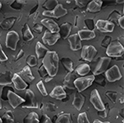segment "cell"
Returning a JSON list of instances; mask_svg holds the SVG:
<instances>
[{"mask_svg":"<svg viewBox=\"0 0 124 123\" xmlns=\"http://www.w3.org/2000/svg\"><path fill=\"white\" fill-rule=\"evenodd\" d=\"M59 57L56 52L48 51L42 59V65L46 70L48 75L51 77L57 74L59 69Z\"/></svg>","mask_w":124,"mask_h":123,"instance_id":"obj_1","label":"cell"},{"mask_svg":"<svg viewBox=\"0 0 124 123\" xmlns=\"http://www.w3.org/2000/svg\"><path fill=\"white\" fill-rule=\"evenodd\" d=\"M95 79V76L90 75L82 76V77H78L74 82V86L75 88H76L79 92H81L85 91L86 88L90 86L93 84V81Z\"/></svg>","mask_w":124,"mask_h":123,"instance_id":"obj_2","label":"cell"},{"mask_svg":"<svg viewBox=\"0 0 124 123\" xmlns=\"http://www.w3.org/2000/svg\"><path fill=\"white\" fill-rule=\"evenodd\" d=\"M124 52V48L118 41H113L109 43L106 50V54L108 57H122Z\"/></svg>","mask_w":124,"mask_h":123,"instance_id":"obj_3","label":"cell"},{"mask_svg":"<svg viewBox=\"0 0 124 123\" xmlns=\"http://www.w3.org/2000/svg\"><path fill=\"white\" fill-rule=\"evenodd\" d=\"M20 38L18 33L16 31H9L6 35L5 44L8 48H10L13 51H15L17 48V43L19 42Z\"/></svg>","mask_w":124,"mask_h":123,"instance_id":"obj_4","label":"cell"},{"mask_svg":"<svg viewBox=\"0 0 124 123\" xmlns=\"http://www.w3.org/2000/svg\"><path fill=\"white\" fill-rule=\"evenodd\" d=\"M67 14V9L62 6L61 3H58L56 7L52 11H44L42 13L43 16H46L48 19L50 18H55V19H60V18L63 17V16Z\"/></svg>","mask_w":124,"mask_h":123,"instance_id":"obj_5","label":"cell"},{"mask_svg":"<svg viewBox=\"0 0 124 123\" xmlns=\"http://www.w3.org/2000/svg\"><path fill=\"white\" fill-rule=\"evenodd\" d=\"M89 100H90V102L93 106V107L97 111L101 112V111L105 110V106H104V104H103V101H102V98H101L100 95H99V91L97 89H93L91 92Z\"/></svg>","mask_w":124,"mask_h":123,"instance_id":"obj_6","label":"cell"},{"mask_svg":"<svg viewBox=\"0 0 124 123\" xmlns=\"http://www.w3.org/2000/svg\"><path fill=\"white\" fill-rule=\"evenodd\" d=\"M25 102L23 108H39V104L36 99L35 93L31 89H27L25 93Z\"/></svg>","mask_w":124,"mask_h":123,"instance_id":"obj_7","label":"cell"},{"mask_svg":"<svg viewBox=\"0 0 124 123\" xmlns=\"http://www.w3.org/2000/svg\"><path fill=\"white\" fill-rule=\"evenodd\" d=\"M110 62H111V58L108 57H102L99 59L98 64L96 65L94 70H93V76L100 75L108 70Z\"/></svg>","mask_w":124,"mask_h":123,"instance_id":"obj_8","label":"cell"},{"mask_svg":"<svg viewBox=\"0 0 124 123\" xmlns=\"http://www.w3.org/2000/svg\"><path fill=\"white\" fill-rule=\"evenodd\" d=\"M97 54V49L91 45H85L82 47L81 57L87 62H92Z\"/></svg>","mask_w":124,"mask_h":123,"instance_id":"obj_9","label":"cell"},{"mask_svg":"<svg viewBox=\"0 0 124 123\" xmlns=\"http://www.w3.org/2000/svg\"><path fill=\"white\" fill-rule=\"evenodd\" d=\"M105 76L110 82H114L122 78V73L117 65L113 66L105 72Z\"/></svg>","mask_w":124,"mask_h":123,"instance_id":"obj_10","label":"cell"},{"mask_svg":"<svg viewBox=\"0 0 124 123\" xmlns=\"http://www.w3.org/2000/svg\"><path fill=\"white\" fill-rule=\"evenodd\" d=\"M95 27L102 33H113L114 30V23L108 20H98L95 23Z\"/></svg>","mask_w":124,"mask_h":123,"instance_id":"obj_11","label":"cell"},{"mask_svg":"<svg viewBox=\"0 0 124 123\" xmlns=\"http://www.w3.org/2000/svg\"><path fill=\"white\" fill-rule=\"evenodd\" d=\"M8 101L10 106L13 109L17 108L18 106L25 102V99L16 94L14 92H13V90H10L8 93Z\"/></svg>","mask_w":124,"mask_h":123,"instance_id":"obj_12","label":"cell"},{"mask_svg":"<svg viewBox=\"0 0 124 123\" xmlns=\"http://www.w3.org/2000/svg\"><path fill=\"white\" fill-rule=\"evenodd\" d=\"M61 36L59 33H51V32H45L43 37L42 41L43 43L46 45L53 46L56 43V42L60 39Z\"/></svg>","mask_w":124,"mask_h":123,"instance_id":"obj_13","label":"cell"},{"mask_svg":"<svg viewBox=\"0 0 124 123\" xmlns=\"http://www.w3.org/2000/svg\"><path fill=\"white\" fill-rule=\"evenodd\" d=\"M41 24L44 27H46L49 30V32L51 33H59L60 31V27L58 26L56 22H55L53 19H44L41 21Z\"/></svg>","mask_w":124,"mask_h":123,"instance_id":"obj_14","label":"cell"},{"mask_svg":"<svg viewBox=\"0 0 124 123\" xmlns=\"http://www.w3.org/2000/svg\"><path fill=\"white\" fill-rule=\"evenodd\" d=\"M68 41L70 43V47L72 51H78L82 48L81 40L77 33L73 34L68 37Z\"/></svg>","mask_w":124,"mask_h":123,"instance_id":"obj_15","label":"cell"},{"mask_svg":"<svg viewBox=\"0 0 124 123\" xmlns=\"http://www.w3.org/2000/svg\"><path fill=\"white\" fill-rule=\"evenodd\" d=\"M50 96H51V97L54 98V99L64 100L65 98H66L67 94L61 86H55L52 89V91L51 92Z\"/></svg>","mask_w":124,"mask_h":123,"instance_id":"obj_16","label":"cell"},{"mask_svg":"<svg viewBox=\"0 0 124 123\" xmlns=\"http://www.w3.org/2000/svg\"><path fill=\"white\" fill-rule=\"evenodd\" d=\"M13 83L14 85L15 89L17 91H23L27 89V87L28 86V84L24 81L23 78L21 77V76H19L17 73H14L13 76Z\"/></svg>","mask_w":124,"mask_h":123,"instance_id":"obj_17","label":"cell"},{"mask_svg":"<svg viewBox=\"0 0 124 123\" xmlns=\"http://www.w3.org/2000/svg\"><path fill=\"white\" fill-rule=\"evenodd\" d=\"M85 102V98L84 95H82L80 92H76L74 95V100L72 102V105L76 109L77 111H80L82 107H83L84 104Z\"/></svg>","mask_w":124,"mask_h":123,"instance_id":"obj_18","label":"cell"},{"mask_svg":"<svg viewBox=\"0 0 124 123\" xmlns=\"http://www.w3.org/2000/svg\"><path fill=\"white\" fill-rule=\"evenodd\" d=\"M13 74L10 71L0 74V86H10L13 83Z\"/></svg>","mask_w":124,"mask_h":123,"instance_id":"obj_19","label":"cell"},{"mask_svg":"<svg viewBox=\"0 0 124 123\" xmlns=\"http://www.w3.org/2000/svg\"><path fill=\"white\" fill-rule=\"evenodd\" d=\"M18 75L21 76V77L23 78L24 81H26V82H31L35 79L32 72H31V68H30V66H28L27 65L26 66H24L23 68V70L20 72V73Z\"/></svg>","mask_w":124,"mask_h":123,"instance_id":"obj_20","label":"cell"},{"mask_svg":"<svg viewBox=\"0 0 124 123\" xmlns=\"http://www.w3.org/2000/svg\"><path fill=\"white\" fill-rule=\"evenodd\" d=\"M103 2L100 0H93L88 3L87 6V11L90 13H98L101 10Z\"/></svg>","mask_w":124,"mask_h":123,"instance_id":"obj_21","label":"cell"},{"mask_svg":"<svg viewBox=\"0 0 124 123\" xmlns=\"http://www.w3.org/2000/svg\"><path fill=\"white\" fill-rule=\"evenodd\" d=\"M72 28V25L70 23H65L63 24H61V27H60V36L61 38H62L63 39H66L68 37L70 36Z\"/></svg>","mask_w":124,"mask_h":123,"instance_id":"obj_22","label":"cell"},{"mask_svg":"<svg viewBox=\"0 0 124 123\" xmlns=\"http://www.w3.org/2000/svg\"><path fill=\"white\" fill-rule=\"evenodd\" d=\"M78 35H79L80 40H91L93 39L96 37V34L94 31H92V30H88V29H82L79 30L78 32Z\"/></svg>","mask_w":124,"mask_h":123,"instance_id":"obj_23","label":"cell"},{"mask_svg":"<svg viewBox=\"0 0 124 123\" xmlns=\"http://www.w3.org/2000/svg\"><path fill=\"white\" fill-rule=\"evenodd\" d=\"M48 48L44 46L42 43L37 42V45H36V54L37 56L38 59H43V57L46 56V54L48 52Z\"/></svg>","mask_w":124,"mask_h":123,"instance_id":"obj_24","label":"cell"},{"mask_svg":"<svg viewBox=\"0 0 124 123\" xmlns=\"http://www.w3.org/2000/svg\"><path fill=\"white\" fill-rule=\"evenodd\" d=\"M76 79V76L75 74L72 72H68V73L65 75V81H64V84H65V87H68V88H75V86H74V82L75 80Z\"/></svg>","mask_w":124,"mask_h":123,"instance_id":"obj_25","label":"cell"},{"mask_svg":"<svg viewBox=\"0 0 124 123\" xmlns=\"http://www.w3.org/2000/svg\"><path fill=\"white\" fill-rule=\"evenodd\" d=\"M22 33H23V38L25 42H30L34 38V36L30 29L29 26L27 23L24 24L23 28H22Z\"/></svg>","mask_w":124,"mask_h":123,"instance_id":"obj_26","label":"cell"},{"mask_svg":"<svg viewBox=\"0 0 124 123\" xmlns=\"http://www.w3.org/2000/svg\"><path fill=\"white\" fill-rule=\"evenodd\" d=\"M89 71H90V66L87 63H82L80 65L78 66L76 69H75L76 73L81 76H86L89 72Z\"/></svg>","mask_w":124,"mask_h":123,"instance_id":"obj_27","label":"cell"},{"mask_svg":"<svg viewBox=\"0 0 124 123\" xmlns=\"http://www.w3.org/2000/svg\"><path fill=\"white\" fill-rule=\"evenodd\" d=\"M61 64L64 66V67L69 72H72L74 70V62L69 57H62L61 59Z\"/></svg>","mask_w":124,"mask_h":123,"instance_id":"obj_28","label":"cell"},{"mask_svg":"<svg viewBox=\"0 0 124 123\" xmlns=\"http://www.w3.org/2000/svg\"><path fill=\"white\" fill-rule=\"evenodd\" d=\"M39 116L36 112H30V113L23 119L24 123H39Z\"/></svg>","mask_w":124,"mask_h":123,"instance_id":"obj_29","label":"cell"},{"mask_svg":"<svg viewBox=\"0 0 124 123\" xmlns=\"http://www.w3.org/2000/svg\"><path fill=\"white\" fill-rule=\"evenodd\" d=\"M56 123H72L71 115L70 113H61L58 115L55 121Z\"/></svg>","mask_w":124,"mask_h":123,"instance_id":"obj_30","label":"cell"},{"mask_svg":"<svg viewBox=\"0 0 124 123\" xmlns=\"http://www.w3.org/2000/svg\"><path fill=\"white\" fill-rule=\"evenodd\" d=\"M3 123H13L14 122V114L12 111H7L2 116Z\"/></svg>","mask_w":124,"mask_h":123,"instance_id":"obj_31","label":"cell"},{"mask_svg":"<svg viewBox=\"0 0 124 123\" xmlns=\"http://www.w3.org/2000/svg\"><path fill=\"white\" fill-rule=\"evenodd\" d=\"M15 20L16 19L13 17L8 18V19H4L3 21H2L1 23H0V26L4 29H8L13 25V23H15Z\"/></svg>","mask_w":124,"mask_h":123,"instance_id":"obj_32","label":"cell"},{"mask_svg":"<svg viewBox=\"0 0 124 123\" xmlns=\"http://www.w3.org/2000/svg\"><path fill=\"white\" fill-rule=\"evenodd\" d=\"M58 4V2L56 0H47L43 4V8H45L47 11H52Z\"/></svg>","mask_w":124,"mask_h":123,"instance_id":"obj_33","label":"cell"},{"mask_svg":"<svg viewBox=\"0 0 124 123\" xmlns=\"http://www.w3.org/2000/svg\"><path fill=\"white\" fill-rule=\"evenodd\" d=\"M26 62H27V66H30V67L31 66H36L37 64V58L34 55H29L27 60H26Z\"/></svg>","mask_w":124,"mask_h":123,"instance_id":"obj_34","label":"cell"},{"mask_svg":"<svg viewBox=\"0 0 124 123\" xmlns=\"http://www.w3.org/2000/svg\"><path fill=\"white\" fill-rule=\"evenodd\" d=\"M37 87L38 91L40 92V93H41L42 96H47V91H46V88L45 85H44V82L42 81H40L37 83Z\"/></svg>","mask_w":124,"mask_h":123,"instance_id":"obj_35","label":"cell"},{"mask_svg":"<svg viewBox=\"0 0 124 123\" xmlns=\"http://www.w3.org/2000/svg\"><path fill=\"white\" fill-rule=\"evenodd\" d=\"M77 123H89L86 112H81L77 117Z\"/></svg>","mask_w":124,"mask_h":123,"instance_id":"obj_36","label":"cell"},{"mask_svg":"<svg viewBox=\"0 0 124 123\" xmlns=\"http://www.w3.org/2000/svg\"><path fill=\"white\" fill-rule=\"evenodd\" d=\"M10 90H13L11 87H9L8 86H5L3 88V91H2V96L1 97L3 98V100L7 101L8 100V93Z\"/></svg>","mask_w":124,"mask_h":123,"instance_id":"obj_37","label":"cell"},{"mask_svg":"<svg viewBox=\"0 0 124 123\" xmlns=\"http://www.w3.org/2000/svg\"><path fill=\"white\" fill-rule=\"evenodd\" d=\"M85 26L88 28V30H92L93 31V28H94V23H93V19H86L85 21Z\"/></svg>","mask_w":124,"mask_h":123,"instance_id":"obj_38","label":"cell"},{"mask_svg":"<svg viewBox=\"0 0 124 123\" xmlns=\"http://www.w3.org/2000/svg\"><path fill=\"white\" fill-rule=\"evenodd\" d=\"M38 73H39V75H40V76H41V78H46V76L48 75L46 70V68L43 66V65H41V66L39 67V69H38Z\"/></svg>","mask_w":124,"mask_h":123,"instance_id":"obj_39","label":"cell"},{"mask_svg":"<svg viewBox=\"0 0 124 123\" xmlns=\"http://www.w3.org/2000/svg\"><path fill=\"white\" fill-rule=\"evenodd\" d=\"M25 3V2H23V1H14L11 4V7L14 9H21L22 7H23V4H22V3Z\"/></svg>","mask_w":124,"mask_h":123,"instance_id":"obj_40","label":"cell"},{"mask_svg":"<svg viewBox=\"0 0 124 123\" xmlns=\"http://www.w3.org/2000/svg\"><path fill=\"white\" fill-rule=\"evenodd\" d=\"M117 92H108L106 93V96H108L109 99L112 101V102H116V97H117Z\"/></svg>","mask_w":124,"mask_h":123,"instance_id":"obj_41","label":"cell"},{"mask_svg":"<svg viewBox=\"0 0 124 123\" xmlns=\"http://www.w3.org/2000/svg\"><path fill=\"white\" fill-rule=\"evenodd\" d=\"M46 107V109L49 112H55L57 109V106L54 103H52V102H47Z\"/></svg>","mask_w":124,"mask_h":123,"instance_id":"obj_42","label":"cell"},{"mask_svg":"<svg viewBox=\"0 0 124 123\" xmlns=\"http://www.w3.org/2000/svg\"><path fill=\"white\" fill-rule=\"evenodd\" d=\"M7 60H8V57L4 53V52L3 51V47H2V45L0 43V62H5Z\"/></svg>","mask_w":124,"mask_h":123,"instance_id":"obj_43","label":"cell"},{"mask_svg":"<svg viewBox=\"0 0 124 123\" xmlns=\"http://www.w3.org/2000/svg\"><path fill=\"white\" fill-rule=\"evenodd\" d=\"M42 28H43V26L41 23H36L33 26V31H35L37 33H41L42 32Z\"/></svg>","mask_w":124,"mask_h":123,"instance_id":"obj_44","label":"cell"},{"mask_svg":"<svg viewBox=\"0 0 124 123\" xmlns=\"http://www.w3.org/2000/svg\"><path fill=\"white\" fill-rule=\"evenodd\" d=\"M39 123H53L51 119L47 116V115H43L42 117H41V122H39Z\"/></svg>","mask_w":124,"mask_h":123,"instance_id":"obj_45","label":"cell"},{"mask_svg":"<svg viewBox=\"0 0 124 123\" xmlns=\"http://www.w3.org/2000/svg\"><path fill=\"white\" fill-rule=\"evenodd\" d=\"M89 1H81V0H76L75 1V3L77 4V6H79V8H83V7H85L87 3H89Z\"/></svg>","mask_w":124,"mask_h":123,"instance_id":"obj_46","label":"cell"},{"mask_svg":"<svg viewBox=\"0 0 124 123\" xmlns=\"http://www.w3.org/2000/svg\"><path fill=\"white\" fill-rule=\"evenodd\" d=\"M107 43L106 44V46H108L109 43H111V37H109V36H107V37L104 38V39L102 41V46L103 47V45H104V43Z\"/></svg>","mask_w":124,"mask_h":123,"instance_id":"obj_47","label":"cell"},{"mask_svg":"<svg viewBox=\"0 0 124 123\" xmlns=\"http://www.w3.org/2000/svg\"><path fill=\"white\" fill-rule=\"evenodd\" d=\"M117 22H118V25L123 29L124 28V17H123V16H121V17H119L118 20H117Z\"/></svg>","mask_w":124,"mask_h":123,"instance_id":"obj_48","label":"cell"},{"mask_svg":"<svg viewBox=\"0 0 124 123\" xmlns=\"http://www.w3.org/2000/svg\"><path fill=\"white\" fill-rule=\"evenodd\" d=\"M98 114H99V116H100L102 118H105L106 116H107V112H105V110L101 111V112H98Z\"/></svg>","mask_w":124,"mask_h":123,"instance_id":"obj_49","label":"cell"},{"mask_svg":"<svg viewBox=\"0 0 124 123\" xmlns=\"http://www.w3.org/2000/svg\"><path fill=\"white\" fill-rule=\"evenodd\" d=\"M23 55H24V51H23V50H20V52H18V54H17V56L16 60L21 59V58L23 57Z\"/></svg>","mask_w":124,"mask_h":123,"instance_id":"obj_50","label":"cell"},{"mask_svg":"<svg viewBox=\"0 0 124 123\" xmlns=\"http://www.w3.org/2000/svg\"><path fill=\"white\" fill-rule=\"evenodd\" d=\"M37 9H38V5H36V7H35V8H33V9H31V12H30V15H31V14H32V13H35V12H37Z\"/></svg>","mask_w":124,"mask_h":123,"instance_id":"obj_51","label":"cell"},{"mask_svg":"<svg viewBox=\"0 0 124 123\" xmlns=\"http://www.w3.org/2000/svg\"><path fill=\"white\" fill-rule=\"evenodd\" d=\"M52 78H53V77H51V76H47V77H46V78H45V82H49L52 79Z\"/></svg>","mask_w":124,"mask_h":123,"instance_id":"obj_52","label":"cell"},{"mask_svg":"<svg viewBox=\"0 0 124 123\" xmlns=\"http://www.w3.org/2000/svg\"><path fill=\"white\" fill-rule=\"evenodd\" d=\"M93 123H110L109 122H101L99 120H95Z\"/></svg>","mask_w":124,"mask_h":123,"instance_id":"obj_53","label":"cell"},{"mask_svg":"<svg viewBox=\"0 0 124 123\" xmlns=\"http://www.w3.org/2000/svg\"><path fill=\"white\" fill-rule=\"evenodd\" d=\"M116 3H123L124 1H123V0H121V1H116Z\"/></svg>","mask_w":124,"mask_h":123,"instance_id":"obj_54","label":"cell"},{"mask_svg":"<svg viewBox=\"0 0 124 123\" xmlns=\"http://www.w3.org/2000/svg\"><path fill=\"white\" fill-rule=\"evenodd\" d=\"M2 108V102H1V98H0V109Z\"/></svg>","mask_w":124,"mask_h":123,"instance_id":"obj_55","label":"cell"},{"mask_svg":"<svg viewBox=\"0 0 124 123\" xmlns=\"http://www.w3.org/2000/svg\"><path fill=\"white\" fill-rule=\"evenodd\" d=\"M1 9H2V3L0 2V10H1Z\"/></svg>","mask_w":124,"mask_h":123,"instance_id":"obj_56","label":"cell"},{"mask_svg":"<svg viewBox=\"0 0 124 123\" xmlns=\"http://www.w3.org/2000/svg\"><path fill=\"white\" fill-rule=\"evenodd\" d=\"M0 123H3V121H2V118L0 117Z\"/></svg>","mask_w":124,"mask_h":123,"instance_id":"obj_57","label":"cell"},{"mask_svg":"<svg viewBox=\"0 0 124 123\" xmlns=\"http://www.w3.org/2000/svg\"></svg>","mask_w":124,"mask_h":123,"instance_id":"obj_58","label":"cell"}]
</instances>
